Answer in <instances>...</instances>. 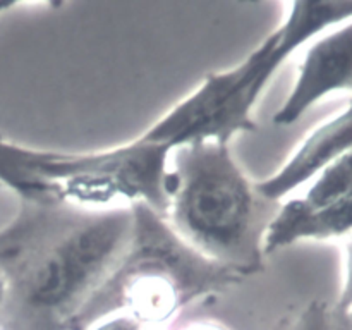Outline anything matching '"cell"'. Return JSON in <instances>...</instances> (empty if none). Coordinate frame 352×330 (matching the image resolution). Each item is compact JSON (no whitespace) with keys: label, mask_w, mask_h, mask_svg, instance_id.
<instances>
[{"label":"cell","mask_w":352,"mask_h":330,"mask_svg":"<svg viewBox=\"0 0 352 330\" xmlns=\"http://www.w3.org/2000/svg\"><path fill=\"white\" fill-rule=\"evenodd\" d=\"M133 229L131 206L19 201L0 229L2 330H69Z\"/></svg>","instance_id":"6da1fadb"},{"label":"cell","mask_w":352,"mask_h":330,"mask_svg":"<svg viewBox=\"0 0 352 330\" xmlns=\"http://www.w3.org/2000/svg\"><path fill=\"white\" fill-rule=\"evenodd\" d=\"M165 220L186 244L239 278L265 267V239L280 203L265 198L230 144H184L168 157Z\"/></svg>","instance_id":"7a4b0ae2"},{"label":"cell","mask_w":352,"mask_h":330,"mask_svg":"<svg viewBox=\"0 0 352 330\" xmlns=\"http://www.w3.org/2000/svg\"><path fill=\"white\" fill-rule=\"evenodd\" d=\"M131 210L127 244L69 330H88L116 315L131 316L150 329H167L188 306L243 282L186 244L162 213L144 203Z\"/></svg>","instance_id":"3957f363"},{"label":"cell","mask_w":352,"mask_h":330,"mask_svg":"<svg viewBox=\"0 0 352 330\" xmlns=\"http://www.w3.org/2000/svg\"><path fill=\"white\" fill-rule=\"evenodd\" d=\"M352 19V0L291 2L285 19L243 62L212 72L172 107L141 140L174 148L201 141L230 144L234 136L256 129L254 109L289 57L325 31Z\"/></svg>","instance_id":"277c9868"},{"label":"cell","mask_w":352,"mask_h":330,"mask_svg":"<svg viewBox=\"0 0 352 330\" xmlns=\"http://www.w3.org/2000/svg\"><path fill=\"white\" fill-rule=\"evenodd\" d=\"M346 91L352 93V19L306 45L291 91L274 122L292 126L316 103Z\"/></svg>","instance_id":"5b68a950"},{"label":"cell","mask_w":352,"mask_h":330,"mask_svg":"<svg viewBox=\"0 0 352 330\" xmlns=\"http://www.w3.org/2000/svg\"><path fill=\"white\" fill-rule=\"evenodd\" d=\"M349 150H352V102L339 113L313 127L275 174L256 182L258 191L270 201L282 203Z\"/></svg>","instance_id":"8992f818"},{"label":"cell","mask_w":352,"mask_h":330,"mask_svg":"<svg viewBox=\"0 0 352 330\" xmlns=\"http://www.w3.org/2000/svg\"><path fill=\"white\" fill-rule=\"evenodd\" d=\"M352 237V195L316 210L301 208L294 199L282 201L265 239V254L305 241Z\"/></svg>","instance_id":"52a82bcc"},{"label":"cell","mask_w":352,"mask_h":330,"mask_svg":"<svg viewBox=\"0 0 352 330\" xmlns=\"http://www.w3.org/2000/svg\"><path fill=\"white\" fill-rule=\"evenodd\" d=\"M349 195H352V150L323 168L309 182L305 195L292 199L301 208L316 210Z\"/></svg>","instance_id":"ba28073f"},{"label":"cell","mask_w":352,"mask_h":330,"mask_svg":"<svg viewBox=\"0 0 352 330\" xmlns=\"http://www.w3.org/2000/svg\"><path fill=\"white\" fill-rule=\"evenodd\" d=\"M274 330H332V306L325 301H309L294 315L284 316Z\"/></svg>","instance_id":"9c48e42d"},{"label":"cell","mask_w":352,"mask_h":330,"mask_svg":"<svg viewBox=\"0 0 352 330\" xmlns=\"http://www.w3.org/2000/svg\"><path fill=\"white\" fill-rule=\"evenodd\" d=\"M352 308V237L346 241L342 253V284L333 309L347 311Z\"/></svg>","instance_id":"30bf717a"},{"label":"cell","mask_w":352,"mask_h":330,"mask_svg":"<svg viewBox=\"0 0 352 330\" xmlns=\"http://www.w3.org/2000/svg\"><path fill=\"white\" fill-rule=\"evenodd\" d=\"M150 327H144L143 323H140L138 320L131 318L126 315H116L110 316V318L102 320L96 325H93L88 330H148Z\"/></svg>","instance_id":"8fae6325"},{"label":"cell","mask_w":352,"mask_h":330,"mask_svg":"<svg viewBox=\"0 0 352 330\" xmlns=\"http://www.w3.org/2000/svg\"><path fill=\"white\" fill-rule=\"evenodd\" d=\"M332 330H352L346 313L337 311L332 306Z\"/></svg>","instance_id":"7c38bea8"},{"label":"cell","mask_w":352,"mask_h":330,"mask_svg":"<svg viewBox=\"0 0 352 330\" xmlns=\"http://www.w3.org/2000/svg\"><path fill=\"white\" fill-rule=\"evenodd\" d=\"M181 330H227L226 327L219 325V323H192V325L186 327Z\"/></svg>","instance_id":"4fadbf2b"},{"label":"cell","mask_w":352,"mask_h":330,"mask_svg":"<svg viewBox=\"0 0 352 330\" xmlns=\"http://www.w3.org/2000/svg\"><path fill=\"white\" fill-rule=\"evenodd\" d=\"M2 299H3V284L0 278V308H2ZM0 330H2V322H0Z\"/></svg>","instance_id":"5bb4252c"},{"label":"cell","mask_w":352,"mask_h":330,"mask_svg":"<svg viewBox=\"0 0 352 330\" xmlns=\"http://www.w3.org/2000/svg\"><path fill=\"white\" fill-rule=\"evenodd\" d=\"M342 313H346L347 320H349V325H351V329H352V308H349V309H347V311H342Z\"/></svg>","instance_id":"9a60e30c"},{"label":"cell","mask_w":352,"mask_h":330,"mask_svg":"<svg viewBox=\"0 0 352 330\" xmlns=\"http://www.w3.org/2000/svg\"><path fill=\"white\" fill-rule=\"evenodd\" d=\"M148 330H168V329H148Z\"/></svg>","instance_id":"2e32d148"}]
</instances>
